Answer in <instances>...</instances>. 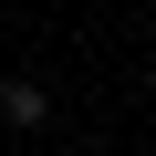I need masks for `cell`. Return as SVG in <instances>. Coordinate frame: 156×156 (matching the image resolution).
<instances>
[{"mask_svg":"<svg viewBox=\"0 0 156 156\" xmlns=\"http://www.w3.org/2000/svg\"><path fill=\"white\" fill-rule=\"evenodd\" d=\"M0 125H21V135H42V125H52V94L31 83V73H11V83H0Z\"/></svg>","mask_w":156,"mask_h":156,"instance_id":"obj_1","label":"cell"}]
</instances>
